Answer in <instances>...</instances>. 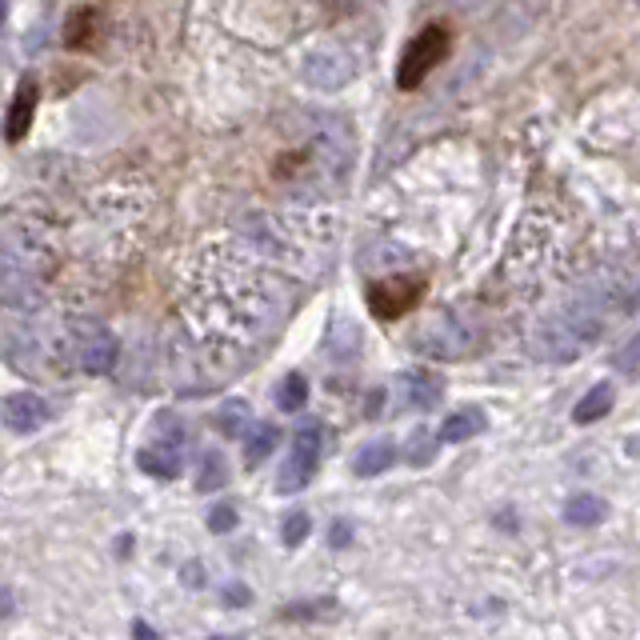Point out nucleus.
Returning <instances> with one entry per match:
<instances>
[{
  "label": "nucleus",
  "instance_id": "nucleus-1",
  "mask_svg": "<svg viewBox=\"0 0 640 640\" xmlns=\"http://www.w3.org/2000/svg\"><path fill=\"white\" fill-rule=\"evenodd\" d=\"M617 292L620 289H589L581 301H572L557 316H548L545 325L533 333V357H540V361H572V357H581L605 333L608 316L625 309V304H613Z\"/></svg>",
  "mask_w": 640,
  "mask_h": 640
},
{
  "label": "nucleus",
  "instance_id": "nucleus-2",
  "mask_svg": "<svg viewBox=\"0 0 640 640\" xmlns=\"http://www.w3.org/2000/svg\"><path fill=\"white\" fill-rule=\"evenodd\" d=\"M449 48H453V28L444 21H432L424 24L417 33V40L405 48V57H400V69H396V84L405 89V93H412L424 77H429L437 65H441L444 57H449Z\"/></svg>",
  "mask_w": 640,
  "mask_h": 640
},
{
  "label": "nucleus",
  "instance_id": "nucleus-3",
  "mask_svg": "<svg viewBox=\"0 0 640 640\" xmlns=\"http://www.w3.org/2000/svg\"><path fill=\"white\" fill-rule=\"evenodd\" d=\"M412 349H420L424 357H437V361H461L477 349V328H468L456 313H441L420 328Z\"/></svg>",
  "mask_w": 640,
  "mask_h": 640
},
{
  "label": "nucleus",
  "instance_id": "nucleus-4",
  "mask_svg": "<svg viewBox=\"0 0 640 640\" xmlns=\"http://www.w3.org/2000/svg\"><path fill=\"white\" fill-rule=\"evenodd\" d=\"M424 296V277H384L376 284H369V309L376 321H400L405 313H412Z\"/></svg>",
  "mask_w": 640,
  "mask_h": 640
},
{
  "label": "nucleus",
  "instance_id": "nucleus-5",
  "mask_svg": "<svg viewBox=\"0 0 640 640\" xmlns=\"http://www.w3.org/2000/svg\"><path fill=\"white\" fill-rule=\"evenodd\" d=\"M321 441H325V432L321 424H301V432L292 437V449H289V461L280 468V492H301L309 480H313L316 465H321Z\"/></svg>",
  "mask_w": 640,
  "mask_h": 640
},
{
  "label": "nucleus",
  "instance_id": "nucleus-6",
  "mask_svg": "<svg viewBox=\"0 0 640 640\" xmlns=\"http://www.w3.org/2000/svg\"><path fill=\"white\" fill-rule=\"evenodd\" d=\"M36 101H40V89H36L33 77H24V81L16 84V93H12L9 117H4V137H9L12 144H16V140H24V132L33 128Z\"/></svg>",
  "mask_w": 640,
  "mask_h": 640
},
{
  "label": "nucleus",
  "instance_id": "nucleus-7",
  "mask_svg": "<svg viewBox=\"0 0 640 640\" xmlns=\"http://www.w3.org/2000/svg\"><path fill=\"white\" fill-rule=\"evenodd\" d=\"M48 420V405L36 393H12L4 396V424L12 432H36Z\"/></svg>",
  "mask_w": 640,
  "mask_h": 640
},
{
  "label": "nucleus",
  "instance_id": "nucleus-8",
  "mask_svg": "<svg viewBox=\"0 0 640 640\" xmlns=\"http://www.w3.org/2000/svg\"><path fill=\"white\" fill-rule=\"evenodd\" d=\"M117 361H120V345L108 337L105 328H93V333L81 340V369L84 373L105 376L117 369Z\"/></svg>",
  "mask_w": 640,
  "mask_h": 640
},
{
  "label": "nucleus",
  "instance_id": "nucleus-9",
  "mask_svg": "<svg viewBox=\"0 0 640 640\" xmlns=\"http://www.w3.org/2000/svg\"><path fill=\"white\" fill-rule=\"evenodd\" d=\"M137 465L156 480H176L181 477V449H176V444H152V449H140Z\"/></svg>",
  "mask_w": 640,
  "mask_h": 640
},
{
  "label": "nucleus",
  "instance_id": "nucleus-10",
  "mask_svg": "<svg viewBox=\"0 0 640 640\" xmlns=\"http://www.w3.org/2000/svg\"><path fill=\"white\" fill-rule=\"evenodd\" d=\"M485 412L480 408H461V412H453V417L441 424V441L444 444H461V441H473L477 432H485Z\"/></svg>",
  "mask_w": 640,
  "mask_h": 640
},
{
  "label": "nucleus",
  "instance_id": "nucleus-11",
  "mask_svg": "<svg viewBox=\"0 0 640 640\" xmlns=\"http://www.w3.org/2000/svg\"><path fill=\"white\" fill-rule=\"evenodd\" d=\"M613 400H617L613 384H593V388H589V393L577 400V408H572V420H577V424H593V420L608 417Z\"/></svg>",
  "mask_w": 640,
  "mask_h": 640
},
{
  "label": "nucleus",
  "instance_id": "nucleus-12",
  "mask_svg": "<svg viewBox=\"0 0 640 640\" xmlns=\"http://www.w3.org/2000/svg\"><path fill=\"white\" fill-rule=\"evenodd\" d=\"M393 461H396V444L393 441L364 444L361 453H357V461H352V473H357V477H376V473H384Z\"/></svg>",
  "mask_w": 640,
  "mask_h": 640
},
{
  "label": "nucleus",
  "instance_id": "nucleus-13",
  "mask_svg": "<svg viewBox=\"0 0 640 640\" xmlns=\"http://www.w3.org/2000/svg\"><path fill=\"white\" fill-rule=\"evenodd\" d=\"M277 441H280L277 424H256V429L248 432V441H245V465H248V468L265 465L268 453L277 449Z\"/></svg>",
  "mask_w": 640,
  "mask_h": 640
},
{
  "label": "nucleus",
  "instance_id": "nucleus-14",
  "mask_svg": "<svg viewBox=\"0 0 640 640\" xmlns=\"http://www.w3.org/2000/svg\"><path fill=\"white\" fill-rule=\"evenodd\" d=\"M565 516H569V524H581V528H593V524H601L608 516V504L601 501V497H572L569 509H565Z\"/></svg>",
  "mask_w": 640,
  "mask_h": 640
},
{
  "label": "nucleus",
  "instance_id": "nucleus-15",
  "mask_svg": "<svg viewBox=\"0 0 640 640\" xmlns=\"http://www.w3.org/2000/svg\"><path fill=\"white\" fill-rule=\"evenodd\" d=\"M96 12L93 9H77L69 16V28H65V45L69 48H89L96 40Z\"/></svg>",
  "mask_w": 640,
  "mask_h": 640
},
{
  "label": "nucleus",
  "instance_id": "nucleus-16",
  "mask_svg": "<svg viewBox=\"0 0 640 640\" xmlns=\"http://www.w3.org/2000/svg\"><path fill=\"white\" fill-rule=\"evenodd\" d=\"M408 400L417 408H432L437 400H441V376H432V373H408Z\"/></svg>",
  "mask_w": 640,
  "mask_h": 640
},
{
  "label": "nucleus",
  "instance_id": "nucleus-17",
  "mask_svg": "<svg viewBox=\"0 0 640 640\" xmlns=\"http://www.w3.org/2000/svg\"><path fill=\"white\" fill-rule=\"evenodd\" d=\"M224 480H229V465H224V456L221 453H205V461H200L197 489L200 492H217V489H224Z\"/></svg>",
  "mask_w": 640,
  "mask_h": 640
},
{
  "label": "nucleus",
  "instance_id": "nucleus-18",
  "mask_svg": "<svg viewBox=\"0 0 640 640\" xmlns=\"http://www.w3.org/2000/svg\"><path fill=\"white\" fill-rule=\"evenodd\" d=\"M248 424V405L245 400H224L221 412H217V429L224 432V437H241Z\"/></svg>",
  "mask_w": 640,
  "mask_h": 640
},
{
  "label": "nucleus",
  "instance_id": "nucleus-19",
  "mask_svg": "<svg viewBox=\"0 0 640 640\" xmlns=\"http://www.w3.org/2000/svg\"><path fill=\"white\" fill-rule=\"evenodd\" d=\"M304 400H309V381H304L301 373L284 376V384H280V393H277V405L284 408V412H301Z\"/></svg>",
  "mask_w": 640,
  "mask_h": 640
},
{
  "label": "nucleus",
  "instance_id": "nucleus-20",
  "mask_svg": "<svg viewBox=\"0 0 640 640\" xmlns=\"http://www.w3.org/2000/svg\"><path fill=\"white\" fill-rule=\"evenodd\" d=\"M309 528H313V521H309V512H289V521H284L280 536H284V545H289V548H296V545H304V536H309Z\"/></svg>",
  "mask_w": 640,
  "mask_h": 640
},
{
  "label": "nucleus",
  "instance_id": "nucleus-21",
  "mask_svg": "<svg viewBox=\"0 0 640 640\" xmlns=\"http://www.w3.org/2000/svg\"><path fill=\"white\" fill-rule=\"evenodd\" d=\"M280 617L289 620H316V617H337V601H321V605H289Z\"/></svg>",
  "mask_w": 640,
  "mask_h": 640
},
{
  "label": "nucleus",
  "instance_id": "nucleus-22",
  "mask_svg": "<svg viewBox=\"0 0 640 640\" xmlns=\"http://www.w3.org/2000/svg\"><path fill=\"white\" fill-rule=\"evenodd\" d=\"M209 528L212 533H229V528H236V509L233 504H217V509L209 512Z\"/></svg>",
  "mask_w": 640,
  "mask_h": 640
},
{
  "label": "nucleus",
  "instance_id": "nucleus-23",
  "mask_svg": "<svg viewBox=\"0 0 640 640\" xmlns=\"http://www.w3.org/2000/svg\"><path fill=\"white\" fill-rule=\"evenodd\" d=\"M637 364H640V337L629 340V345H625V352L617 357V369H625V373H629V369H637Z\"/></svg>",
  "mask_w": 640,
  "mask_h": 640
},
{
  "label": "nucleus",
  "instance_id": "nucleus-24",
  "mask_svg": "<svg viewBox=\"0 0 640 640\" xmlns=\"http://www.w3.org/2000/svg\"><path fill=\"white\" fill-rule=\"evenodd\" d=\"M181 581H185L188 589H200V584H205V577H200V565H188V569L181 572Z\"/></svg>",
  "mask_w": 640,
  "mask_h": 640
},
{
  "label": "nucleus",
  "instance_id": "nucleus-25",
  "mask_svg": "<svg viewBox=\"0 0 640 640\" xmlns=\"http://www.w3.org/2000/svg\"><path fill=\"white\" fill-rule=\"evenodd\" d=\"M349 536H352V528H349V524H345V521H340V524H333V545H337V548H345V545H349Z\"/></svg>",
  "mask_w": 640,
  "mask_h": 640
}]
</instances>
